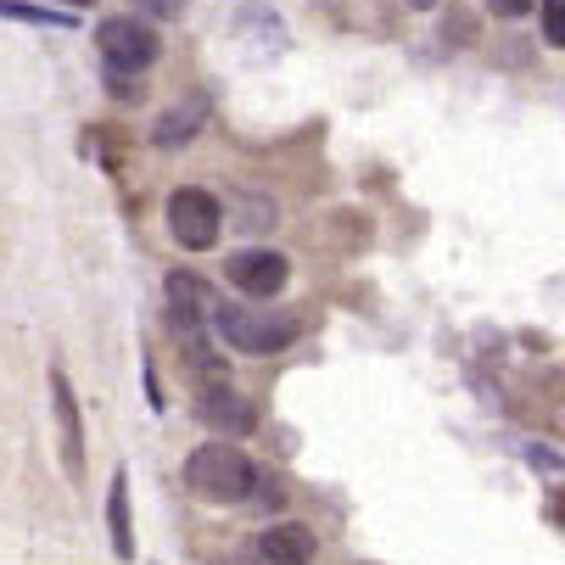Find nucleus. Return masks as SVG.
<instances>
[{
    "mask_svg": "<svg viewBox=\"0 0 565 565\" xmlns=\"http://www.w3.org/2000/svg\"><path fill=\"white\" fill-rule=\"evenodd\" d=\"M185 488L202 499V504H241L258 493V470L253 459L241 454L235 443H202L191 459H185Z\"/></svg>",
    "mask_w": 565,
    "mask_h": 565,
    "instance_id": "1",
    "label": "nucleus"
},
{
    "mask_svg": "<svg viewBox=\"0 0 565 565\" xmlns=\"http://www.w3.org/2000/svg\"><path fill=\"white\" fill-rule=\"evenodd\" d=\"M207 331L235 353H280L297 342L291 313H258L247 302H207Z\"/></svg>",
    "mask_w": 565,
    "mask_h": 565,
    "instance_id": "2",
    "label": "nucleus"
},
{
    "mask_svg": "<svg viewBox=\"0 0 565 565\" xmlns=\"http://www.w3.org/2000/svg\"><path fill=\"white\" fill-rule=\"evenodd\" d=\"M96 51H102V62L113 73H135L140 78L157 56H163V34H157L146 18H135V12H118V18L96 23Z\"/></svg>",
    "mask_w": 565,
    "mask_h": 565,
    "instance_id": "3",
    "label": "nucleus"
},
{
    "mask_svg": "<svg viewBox=\"0 0 565 565\" xmlns=\"http://www.w3.org/2000/svg\"><path fill=\"white\" fill-rule=\"evenodd\" d=\"M169 230H174V241L185 253H207L218 241V230H224V202L202 185H180L169 196Z\"/></svg>",
    "mask_w": 565,
    "mask_h": 565,
    "instance_id": "4",
    "label": "nucleus"
},
{
    "mask_svg": "<svg viewBox=\"0 0 565 565\" xmlns=\"http://www.w3.org/2000/svg\"><path fill=\"white\" fill-rule=\"evenodd\" d=\"M224 280L241 291V297H280L286 291V280H291V264L280 258V253H269V247H241V253H230L224 258Z\"/></svg>",
    "mask_w": 565,
    "mask_h": 565,
    "instance_id": "5",
    "label": "nucleus"
},
{
    "mask_svg": "<svg viewBox=\"0 0 565 565\" xmlns=\"http://www.w3.org/2000/svg\"><path fill=\"white\" fill-rule=\"evenodd\" d=\"M196 420L213 426V431H224V437H247V431L258 426V409H253V403L241 397L235 386L207 381V386L196 392Z\"/></svg>",
    "mask_w": 565,
    "mask_h": 565,
    "instance_id": "6",
    "label": "nucleus"
},
{
    "mask_svg": "<svg viewBox=\"0 0 565 565\" xmlns=\"http://www.w3.org/2000/svg\"><path fill=\"white\" fill-rule=\"evenodd\" d=\"M51 409H56V431H62V465L78 481L85 476V420H78V397L62 370H51Z\"/></svg>",
    "mask_w": 565,
    "mask_h": 565,
    "instance_id": "7",
    "label": "nucleus"
},
{
    "mask_svg": "<svg viewBox=\"0 0 565 565\" xmlns=\"http://www.w3.org/2000/svg\"><path fill=\"white\" fill-rule=\"evenodd\" d=\"M202 124H207V96H185L180 107H169L163 118L151 124V146L157 151H180V146H191L202 135Z\"/></svg>",
    "mask_w": 565,
    "mask_h": 565,
    "instance_id": "8",
    "label": "nucleus"
},
{
    "mask_svg": "<svg viewBox=\"0 0 565 565\" xmlns=\"http://www.w3.org/2000/svg\"><path fill=\"white\" fill-rule=\"evenodd\" d=\"M313 548H319V537H313V526H302V521H280V526H269V532L258 537V559H264V565H308Z\"/></svg>",
    "mask_w": 565,
    "mask_h": 565,
    "instance_id": "9",
    "label": "nucleus"
},
{
    "mask_svg": "<svg viewBox=\"0 0 565 565\" xmlns=\"http://www.w3.org/2000/svg\"><path fill=\"white\" fill-rule=\"evenodd\" d=\"M107 526H113V548H118V559H135V526H129V470H113Z\"/></svg>",
    "mask_w": 565,
    "mask_h": 565,
    "instance_id": "10",
    "label": "nucleus"
},
{
    "mask_svg": "<svg viewBox=\"0 0 565 565\" xmlns=\"http://www.w3.org/2000/svg\"><path fill=\"white\" fill-rule=\"evenodd\" d=\"M0 18L29 23V29H78V12H56V7H29V0H0Z\"/></svg>",
    "mask_w": 565,
    "mask_h": 565,
    "instance_id": "11",
    "label": "nucleus"
},
{
    "mask_svg": "<svg viewBox=\"0 0 565 565\" xmlns=\"http://www.w3.org/2000/svg\"><path fill=\"white\" fill-rule=\"evenodd\" d=\"M537 29H543V45L565 51V0H537Z\"/></svg>",
    "mask_w": 565,
    "mask_h": 565,
    "instance_id": "12",
    "label": "nucleus"
},
{
    "mask_svg": "<svg viewBox=\"0 0 565 565\" xmlns=\"http://www.w3.org/2000/svg\"><path fill=\"white\" fill-rule=\"evenodd\" d=\"M107 90H113L118 102H140V96H146L135 73H113V67H107Z\"/></svg>",
    "mask_w": 565,
    "mask_h": 565,
    "instance_id": "13",
    "label": "nucleus"
},
{
    "mask_svg": "<svg viewBox=\"0 0 565 565\" xmlns=\"http://www.w3.org/2000/svg\"><path fill=\"white\" fill-rule=\"evenodd\" d=\"M481 7H488L493 18H526V12L537 7V0H481Z\"/></svg>",
    "mask_w": 565,
    "mask_h": 565,
    "instance_id": "14",
    "label": "nucleus"
},
{
    "mask_svg": "<svg viewBox=\"0 0 565 565\" xmlns=\"http://www.w3.org/2000/svg\"><path fill=\"white\" fill-rule=\"evenodd\" d=\"M135 7H140L146 18H180V12H185V0H135Z\"/></svg>",
    "mask_w": 565,
    "mask_h": 565,
    "instance_id": "15",
    "label": "nucleus"
},
{
    "mask_svg": "<svg viewBox=\"0 0 565 565\" xmlns=\"http://www.w3.org/2000/svg\"><path fill=\"white\" fill-rule=\"evenodd\" d=\"M258 499H264V510H280V504H286V493H280V488H258Z\"/></svg>",
    "mask_w": 565,
    "mask_h": 565,
    "instance_id": "16",
    "label": "nucleus"
},
{
    "mask_svg": "<svg viewBox=\"0 0 565 565\" xmlns=\"http://www.w3.org/2000/svg\"><path fill=\"white\" fill-rule=\"evenodd\" d=\"M78 7H90V0H62V12H78Z\"/></svg>",
    "mask_w": 565,
    "mask_h": 565,
    "instance_id": "17",
    "label": "nucleus"
},
{
    "mask_svg": "<svg viewBox=\"0 0 565 565\" xmlns=\"http://www.w3.org/2000/svg\"><path fill=\"white\" fill-rule=\"evenodd\" d=\"M409 7H415V12H431V7H437V0H409Z\"/></svg>",
    "mask_w": 565,
    "mask_h": 565,
    "instance_id": "18",
    "label": "nucleus"
}]
</instances>
